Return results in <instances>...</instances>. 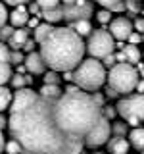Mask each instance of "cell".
Masks as SVG:
<instances>
[{
    "label": "cell",
    "mask_w": 144,
    "mask_h": 154,
    "mask_svg": "<svg viewBox=\"0 0 144 154\" xmlns=\"http://www.w3.org/2000/svg\"><path fill=\"white\" fill-rule=\"evenodd\" d=\"M127 41H129V45H138V42H142V41H144V33H136V31H133L131 35L127 37Z\"/></svg>",
    "instance_id": "35"
},
{
    "label": "cell",
    "mask_w": 144,
    "mask_h": 154,
    "mask_svg": "<svg viewBox=\"0 0 144 154\" xmlns=\"http://www.w3.org/2000/svg\"><path fill=\"white\" fill-rule=\"evenodd\" d=\"M12 91L8 89L6 85H0V114L4 112V110L10 108V104H12Z\"/></svg>",
    "instance_id": "23"
},
{
    "label": "cell",
    "mask_w": 144,
    "mask_h": 154,
    "mask_svg": "<svg viewBox=\"0 0 144 154\" xmlns=\"http://www.w3.org/2000/svg\"><path fill=\"white\" fill-rule=\"evenodd\" d=\"M21 48L27 52V54H29V52H33V48H35V41H33V38H27V41H25V45H23Z\"/></svg>",
    "instance_id": "40"
},
{
    "label": "cell",
    "mask_w": 144,
    "mask_h": 154,
    "mask_svg": "<svg viewBox=\"0 0 144 154\" xmlns=\"http://www.w3.org/2000/svg\"><path fill=\"white\" fill-rule=\"evenodd\" d=\"M121 52L125 54V62H127V64H133L134 66V64L140 62V50H138L136 45H123Z\"/></svg>",
    "instance_id": "18"
},
{
    "label": "cell",
    "mask_w": 144,
    "mask_h": 154,
    "mask_svg": "<svg viewBox=\"0 0 144 154\" xmlns=\"http://www.w3.org/2000/svg\"><path fill=\"white\" fill-rule=\"evenodd\" d=\"M110 83V89H113L117 94H127L133 93L138 81V69L133 64L119 62L110 69V75H106Z\"/></svg>",
    "instance_id": "5"
},
{
    "label": "cell",
    "mask_w": 144,
    "mask_h": 154,
    "mask_svg": "<svg viewBox=\"0 0 144 154\" xmlns=\"http://www.w3.org/2000/svg\"><path fill=\"white\" fill-rule=\"evenodd\" d=\"M113 48H115V38L106 29H94L85 45V50L90 54V58H96V60H102L108 54H112Z\"/></svg>",
    "instance_id": "7"
},
{
    "label": "cell",
    "mask_w": 144,
    "mask_h": 154,
    "mask_svg": "<svg viewBox=\"0 0 144 154\" xmlns=\"http://www.w3.org/2000/svg\"><path fill=\"white\" fill-rule=\"evenodd\" d=\"M38 96V93H35L33 89H27V87H23V89H17V93H14L12 96V104H10V112H16V110H21L29 106Z\"/></svg>",
    "instance_id": "11"
},
{
    "label": "cell",
    "mask_w": 144,
    "mask_h": 154,
    "mask_svg": "<svg viewBox=\"0 0 144 154\" xmlns=\"http://www.w3.org/2000/svg\"><path fill=\"white\" fill-rule=\"evenodd\" d=\"M112 14H113V12H110V10H106V8H104V10H100V12L96 14V19H98L102 25H106V23H110V21L113 19V17H112Z\"/></svg>",
    "instance_id": "30"
},
{
    "label": "cell",
    "mask_w": 144,
    "mask_h": 154,
    "mask_svg": "<svg viewBox=\"0 0 144 154\" xmlns=\"http://www.w3.org/2000/svg\"><path fill=\"white\" fill-rule=\"evenodd\" d=\"M129 139L125 137H117L113 135L112 139H108V152L110 154H127L129 152Z\"/></svg>",
    "instance_id": "14"
},
{
    "label": "cell",
    "mask_w": 144,
    "mask_h": 154,
    "mask_svg": "<svg viewBox=\"0 0 144 154\" xmlns=\"http://www.w3.org/2000/svg\"><path fill=\"white\" fill-rule=\"evenodd\" d=\"M0 64H10V46L0 41Z\"/></svg>",
    "instance_id": "31"
},
{
    "label": "cell",
    "mask_w": 144,
    "mask_h": 154,
    "mask_svg": "<svg viewBox=\"0 0 144 154\" xmlns=\"http://www.w3.org/2000/svg\"><path fill=\"white\" fill-rule=\"evenodd\" d=\"M27 25H29V27H33V29H35V27L38 25V16H33V17H29V21H27Z\"/></svg>",
    "instance_id": "42"
},
{
    "label": "cell",
    "mask_w": 144,
    "mask_h": 154,
    "mask_svg": "<svg viewBox=\"0 0 144 154\" xmlns=\"http://www.w3.org/2000/svg\"><path fill=\"white\" fill-rule=\"evenodd\" d=\"M102 60H104V67H113L115 64H117V62H115V54H113V52H112V54H108V56H106V58H102Z\"/></svg>",
    "instance_id": "38"
},
{
    "label": "cell",
    "mask_w": 144,
    "mask_h": 154,
    "mask_svg": "<svg viewBox=\"0 0 144 154\" xmlns=\"http://www.w3.org/2000/svg\"><path fill=\"white\" fill-rule=\"evenodd\" d=\"M42 75H44V77H42L44 85H60V81H62V77H60V71H54V69H50V71H44Z\"/></svg>",
    "instance_id": "25"
},
{
    "label": "cell",
    "mask_w": 144,
    "mask_h": 154,
    "mask_svg": "<svg viewBox=\"0 0 144 154\" xmlns=\"http://www.w3.org/2000/svg\"><path fill=\"white\" fill-rule=\"evenodd\" d=\"M69 27L73 29L79 37H88L92 33V25H90V19H79V21L69 23Z\"/></svg>",
    "instance_id": "19"
},
{
    "label": "cell",
    "mask_w": 144,
    "mask_h": 154,
    "mask_svg": "<svg viewBox=\"0 0 144 154\" xmlns=\"http://www.w3.org/2000/svg\"><path fill=\"white\" fill-rule=\"evenodd\" d=\"M112 133L117 135V137H127L129 133V123L127 122H115L112 125Z\"/></svg>",
    "instance_id": "27"
},
{
    "label": "cell",
    "mask_w": 144,
    "mask_h": 154,
    "mask_svg": "<svg viewBox=\"0 0 144 154\" xmlns=\"http://www.w3.org/2000/svg\"><path fill=\"white\" fill-rule=\"evenodd\" d=\"M134 31L133 29V21L129 17H115L110 21V35H112L115 41H127V37Z\"/></svg>",
    "instance_id": "10"
},
{
    "label": "cell",
    "mask_w": 144,
    "mask_h": 154,
    "mask_svg": "<svg viewBox=\"0 0 144 154\" xmlns=\"http://www.w3.org/2000/svg\"><path fill=\"white\" fill-rule=\"evenodd\" d=\"M54 31V25L52 23H38V25L35 27V42H42V41H46L48 35Z\"/></svg>",
    "instance_id": "22"
},
{
    "label": "cell",
    "mask_w": 144,
    "mask_h": 154,
    "mask_svg": "<svg viewBox=\"0 0 144 154\" xmlns=\"http://www.w3.org/2000/svg\"><path fill=\"white\" fill-rule=\"evenodd\" d=\"M23 66H25V69L29 71L31 75H42L46 71V62L44 58L40 56V52H29L25 56V60H23Z\"/></svg>",
    "instance_id": "12"
},
{
    "label": "cell",
    "mask_w": 144,
    "mask_h": 154,
    "mask_svg": "<svg viewBox=\"0 0 144 154\" xmlns=\"http://www.w3.org/2000/svg\"><path fill=\"white\" fill-rule=\"evenodd\" d=\"M64 79H65V81H73V69L64 71Z\"/></svg>",
    "instance_id": "43"
},
{
    "label": "cell",
    "mask_w": 144,
    "mask_h": 154,
    "mask_svg": "<svg viewBox=\"0 0 144 154\" xmlns=\"http://www.w3.org/2000/svg\"><path fill=\"white\" fill-rule=\"evenodd\" d=\"M125 10H129L131 16H136L140 12V0H125Z\"/></svg>",
    "instance_id": "29"
},
{
    "label": "cell",
    "mask_w": 144,
    "mask_h": 154,
    "mask_svg": "<svg viewBox=\"0 0 144 154\" xmlns=\"http://www.w3.org/2000/svg\"><path fill=\"white\" fill-rule=\"evenodd\" d=\"M92 12H94L92 2H88V0H75L73 4L64 6V19H67L69 23L79 21V19H90Z\"/></svg>",
    "instance_id": "9"
},
{
    "label": "cell",
    "mask_w": 144,
    "mask_h": 154,
    "mask_svg": "<svg viewBox=\"0 0 144 154\" xmlns=\"http://www.w3.org/2000/svg\"><path fill=\"white\" fill-rule=\"evenodd\" d=\"M27 38H29V31H27V29H23V27L14 29L12 37L8 38L10 48H12V50H21V46L25 45V41H27Z\"/></svg>",
    "instance_id": "15"
},
{
    "label": "cell",
    "mask_w": 144,
    "mask_h": 154,
    "mask_svg": "<svg viewBox=\"0 0 144 154\" xmlns=\"http://www.w3.org/2000/svg\"><path fill=\"white\" fill-rule=\"evenodd\" d=\"M60 2H62V4H64V6H67V4H73V2H75V0H60Z\"/></svg>",
    "instance_id": "48"
},
{
    "label": "cell",
    "mask_w": 144,
    "mask_h": 154,
    "mask_svg": "<svg viewBox=\"0 0 144 154\" xmlns=\"http://www.w3.org/2000/svg\"><path fill=\"white\" fill-rule=\"evenodd\" d=\"M133 29H134L136 33H144V17H134Z\"/></svg>",
    "instance_id": "37"
},
{
    "label": "cell",
    "mask_w": 144,
    "mask_h": 154,
    "mask_svg": "<svg viewBox=\"0 0 144 154\" xmlns=\"http://www.w3.org/2000/svg\"><path fill=\"white\" fill-rule=\"evenodd\" d=\"M4 144H6V139H4L2 131H0V154H2V150H4Z\"/></svg>",
    "instance_id": "45"
},
{
    "label": "cell",
    "mask_w": 144,
    "mask_h": 154,
    "mask_svg": "<svg viewBox=\"0 0 144 154\" xmlns=\"http://www.w3.org/2000/svg\"><path fill=\"white\" fill-rule=\"evenodd\" d=\"M38 96H42L46 100H58L62 96V89L58 85H42L40 91H38Z\"/></svg>",
    "instance_id": "20"
},
{
    "label": "cell",
    "mask_w": 144,
    "mask_h": 154,
    "mask_svg": "<svg viewBox=\"0 0 144 154\" xmlns=\"http://www.w3.org/2000/svg\"><path fill=\"white\" fill-rule=\"evenodd\" d=\"M54 100L37 96L29 106L10 112L8 127L12 139L25 154H81L83 139L64 133L54 119Z\"/></svg>",
    "instance_id": "1"
},
{
    "label": "cell",
    "mask_w": 144,
    "mask_h": 154,
    "mask_svg": "<svg viewBox=\"0 0 144 154\" xmlns=\"http://www.w3.org/2000/svg\"><path fill=\"white\" fill-rule=\"evenodd\" d=\"M8 10H6V4L4 2H0V27L2 25H6V21H8Z\"/></svg>",
    "instance_id": "36"
},
{
    "label": "cell",
    "mask_w": 144,
    "mask_h": 154,
    "mask_svg": "<svg viewBox=\"0 0 144 154\" xmlns=\"http://www.w3.org/2000/svg\"><path fill=\"white\" fill-rule=\"evenodd\" d=\"M10 19V23H12V27H25L27 25V21H29V12H27V8L23 6V4H19V6H16V10H14L12 14L8 16Z\"/></svg>",
    "instance_id": "13"
},
{
    "label": "cell",
    "mask_w": 144,
    "mask_h": 154,
    "mask_svg": "<svg viewBox=\"0 0 144 154\" xmlns=\"http://www.w3.org/2000/svg\"><path fill=\"white\" fill-rule=\"evenodd\" d=\"M115 108H112V106H106V108H102V116L106 119H112V118H115Z\"/></svg>",
    "instance_id": "39"
},
{
    "label": "cell",
    "mask_w": 144,
    "mask_h": 154,
    "mask_svg": "<svg viewBox=\"0 0 144 154\" xmlns=\"http://www.w3.org/2000/svg\"><path fill=\"white\" fill-rule=\"evenodd\" d=\"M85 42L71 27H54L46 41L40 42V56L54 71H69L81 64Z\"/></svg>",
    "instance_id": "3"
},
{
    "label": "cell",
    "mask_w": 144,
    "mask_h": 154,
    "mask_svg": "<svg viewBox=\"0 0 144 154\" xmlns=\"http://www.w3.org/2000/svg\"><path fill=\"white\" fill-rule=\"evenodd\" d=\"M8 125V122H6V118H4L2 114H0V131H4V127Z\"/></svg>",
    "instance_id": "44"
},
{
    "label": "cell",
    "mask_w": 144,
    "mask_h": 154,
    "mask_svg": "<svg viewBox=\"0 0 144 154\" xmlns=\"http://www.w3.org/2000/svg\"><path fill=\"white\" fill-rule=\"evenodd\" d=\"M96 2L110 12H125V0H96Z\"/></svg>",
    "instance_id": "24"
},
{
    "label": "cell",
    "mask_w": 144,
    "mask_h": 154,
    "mask_svg": "<svg viewBox=\"0 0 144 154\" xmlns=\"http://www.w3.org/2000/svg\"><path fill=\"white\" fill-rule=\"evenodd\" d=\"M14 29L16 27H12V25H2L0 27V41H8L10 37H12V33H14Z\"/></svg>",
    "instance_id": "33"
},
{
    "label": "cell",
    "mask_w": 144,
    "mask_h": 154,
    "mask_svg": "<svg viewBox=\"0 0 144 154\" xmlns=\"http://www.w3.org/2000/svg\"><path fill=\"white\" fill-rule=\"evenodd\" d=\"M37 4H38V8L40 10H46V8H56V6H60V0H37Z\"/></svg>",
    "instance_id": "34"
},
{
    "label": "cell",
    "mask_w": 144,
    "mask_h": 154,
    "mask_svg": "<svg viewBox=\"0 0 144 154\" xmlns=\"http://www.w3.org/2000/svg\"><path fill=\"white\" fill-rule=\"evenodd\" d=\"M110 133H112V125H110V119H106L104 116H100V119L94 123V127L85 135V139H83V141H85V146H88V148L102 146V144L108 143Z\"/></svg>",
    "instance_id": "8"
},
{
    "label": "cell",
    "mask_w": 144,
    "mask_h": 154,
    "mask_svg": "<svg viewBox=\"0 0 144 154\" xmlns=\"http://www.w3.org/2000/svg\"><path fill=\"white\" fill-rule=\"evenodd\" d=\"M29 10H31L33 14H38V12H40V8H38V4H31V8H29Z\"/></svg>",
    "instance_id": "47"
},
{
    "label": "cell",
    "mask_w": 144,
    "mask_h": 154,
    "mask_svg": "<svg viewBox=\"0 0 144 154\" xmlns=\"http://www.w3.org/2000/svg\"><path fill=\"white\" fill-rule=\"evenodd\" d=\"M73 81L83 91H98L106 83V69L102 62L96 58L81 60V64L73 69Z\"/></svg>",
    "instance_id": "4"
},
{
    "label": "cell",
    "mask_w": 144,
    "mask_h": 154,
    "mask_svg": "<svg viewBox=\"0 0 144 154\" xmlns=\"http://www.w3.org/2000/svg\"><path fill=\"white\" fill-rule=\"evenodd\" d=\"M29 0H4V4H10V6H19V4H25Z\"/></svg>",
    "instance_id": "41"
},
{
    "label": "cell",
    "mask_w": 144,
    "mask_h": 154,
    "mask_svg": "<svg viewBox=\"0 0 144 154\" xmlns=\"http://www.w3.org/2000/svg\"><path fill=\"white\" fill-rule=\"evenodd\" d=\"M115 112L123 118V122H127L133 127H138L144 122V93L129 94L125 98L117 100Z\"/></svg>",
    "instance_id": "6"
},
{
    "label": "cell",
    "mask_w": 144,
    "mask_h": 154,
    "mask_svg": "<svg viewBox=\"0 0 144 154\" xmlns=\"http://www.w3.org/2000/svg\"><path fill=\"white\" fill-rule=\"evenodd\" d=\"M23 60H25V56H23L19 50H10V64L19 66V64H23Z\"/></svg>",
    "instance_id": "32"
},
{
    "label": "cell",
    "mask_w": 144,
    "mask_h": 154,
    "mask_svg": "<svg viewBox=\"0 0 144 154\" xmlns=\"http://www.w3.org/2000/svg\"><path fill=\"white\" fill-rule=\"evenodd\" d=\"M10 83H12V87L14 89H23V87H27V85H31L33 83V75L31 73H16L14 75L12 73V77H10Z\"/></svg>",
    "instance_id": "21"
},
{
    "label": "cell",
    "mask_w": 144,
    "mask_h": 154,
    "mask_svg": "<svg viewBox=\"0 0 144 154\" xmlns=\"http://www.w3.org/2000/svg\"><path fill=\"white\" fill-rule=\"evenodd\" d=\"M38 17H42L46 23H56V21H62L64 19V6H56V8H46V10H40L38 12Z\"/></svg>",
    "instance_id": "16"
},
{
    "label": "cell",
    "mask_w": 144,
    "mask_h": 154,
    "mask_svg": "<svg viewBox=\"0 0 144 154\" xmlns=\"http://www.w3.org/2000/svg\"><path fill=\"white\" fill-rule=\"evenodd\" d=\"M12 77V67L10 64H0V85H6Z\"/></svg>",
    "instance_id": "28"
},
{
    "label": "cell",
    "mask_w": 144,
    "mask_h": 154,
    "mask_svg": "<svg viewBox=\"0 0 144 154\" xmlns=\"http://www.w3.org/2000/svg\"><path fill=\"white\" fill-rule=\"evenodd\" d=\"M106 94H108L110 98H113V96H117V93H115L113 89H110V87H108V89H106Z\"/></svg>",
    "instance_id": "46"
},
{
    "label": "cell",
    "mask_w": 144,
    "mask_h": 154,
    "mask_svg": "<svg viewBox=\"0 0 144 154\" xmlns=\"http://www.w3.org/2000/svg\"><path fill=\"white\" fill-rule=\"evenodd\" d=\"M129 144L134 146L136 150H142L144 152V127H134L131 133H129Z\"/></svg>",
    "instance_id": "17"
},
{
    "label": "cell",
    "mask_w": 144,
    "mask_h": 154,
    "mask_svg": "<svg viewBox=\"0 0 144 154\" xmlns=\"http://www.w3.org/2000/svg\"><path fill=\"white\" fill-rule=\"evenodd\" d=\"M52 112L56 123L64 133L77 139H85V135L100 119L102 108L94 102L92 94L85 93L83 89H77L71 93H62L60 98L54 100Z\"/></svg>",
    "instance_id": "2"
},
{
    "label": "cell",
    "mask_w": 144,
    "mask_h": 154,
    "mask_svg": "<svg viewBox=\"0 0 144 154\" xmlns=\"http://www.w3.org/2000/svg\"><path fill=\"white\" fill-rule=\"evenodd\" d=\"M4 150H6V154H25L21 148V144H19L16 139H10V141H6V144H4Z\"/></svg>",
    "instance_id": "26"
},
{
    "label": "cell",
    "mask_w": 144,
    "mask_h": 154,
    "mask_svg": "<svg viewBox=\"0 0 144 154\" xmlns=\"http://www.w3.org/2000/svg\"><path fill=\"white\" fill-rule=\"evenodd\" d=\"M96 154H102V152H96Z\"/></svg>",
    "instance_id": "49"
}]
</instances>
